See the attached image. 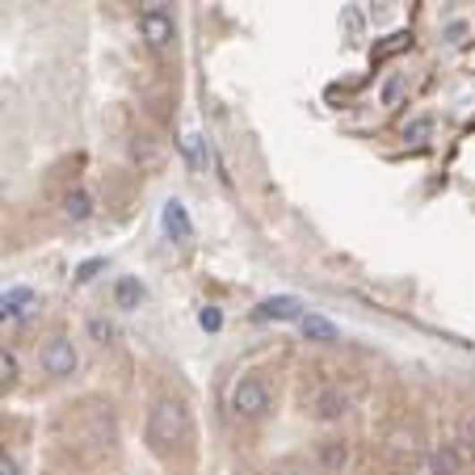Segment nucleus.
<instances>
[{
	"label": "nucleus",
	"mask_w": 475,
	"mask_h": 475,
	"mask_svg": "<svg viewBox=\"0 0 475 475\" xmlns=\"http://www.w3.org/2000/svg\"><path fill=\"white\" fill-rule=\"evenodd\" d=\"M185 437H190V412H185V404L173 400V395L156 400L152 417H148V442L156 450H173V446H182Z\"/></svg>",
	"instance_id": "nucleus-1"
},
{
	"label": "nucleus",
	"mask_w": 475,
	"mask_h": 475,
	"mask_svg": "<svg viewBox=\"0 0 475 475\" xmlns=\"http://www.w3.org/2000/svg\"><path fill=\"white\" fill-rule=\"evenodd\" d=\"M227 408L236 412L240 420H257L269 412V387L257 375H244L232 383V395H227Z\"/></svg>",
	"instance_id": "nucleus-2"
},
{
	"label": "nucleus",
	"mask_w": 475,
	"mask_h": 475,
	"mask_svg": "<svg viewBox=\"0 0 475 475\" xmlns=\"http://www.w3.org/2000/svg\"><path fill=\"white\" fill-rule=\"evenodd\" d=\"M38 362H42V370L47 375H55V378H68V375H76V345H72L68 336H51L47 345H42V353H38Z\"/></svg>",
	"instance_id": "nucleus-3"
},
{
	"label": "nucleus",
	"mask_w": 475,
	"mask_h": 475,
	"mask_svg": "<svg viewBox=\"0 0 475 475\" xmlns=\"http://www.w3.org/2000/svg\"><path fill=\"white\" fill-rule=\"evenodd\" d=\"M140 30H143V42H148L160 59L177 47V26H173L168 13H140Z\"/></svg>",
	"instance_id": "nucleus-4"
},
{
	"label": "nucleus",
	"mask_w": 475,
	"mask_h": 475,
	"mask_svg": "<svg viewBox=\"0 0 475 475\" xmlns=\"http://www.w3.org/2000/svg\"><path fill=\"white\" fill-rule=\"evenodd\" d=\"M257 320H303V303L294 294H274L257 308Z\"/></svg>",
	"instance_id": "nucleus-5"
},
{
	"label": "nucleus",
	"mask_w": 475,
	"mask_h": 475,
	"mask_svg": "<svg viewBox=\"0 0 475 475\" xmlns=\"http://www.w3.org/2000/svg\"><path fill=\"white\" fill-rule=\"evenodd\" d=\"M160 224H165V232L173 240H190V232H194V224H190V215H185V207L177 202V198H168V202H165V215H160Z\"/></svg>",
	"instance_id": "nucleus-6"
},
{
	"label": "nucleus",
	"mask_w": 475,
	"mask_h": 475,
	"mask_svg": "<svg viewBox=\"0 0 475 475\" xmlns=\"http://www.w3.org/2000/svg\"><path fill=\"white\" fill-rule=\"evenodd\" d=\"M459 471H462V454H459V446L442 442V446L429 450V475H459Z\"/></svg>",
	"instance_id": "nucleus-7"
},
{
	"label": "nucleus",
	"mask_w": 475,
	"mask_h": 475,
	"mask_svg": "<svg viewBox=\"0 0 475 475\" xmlns=\"http://www.w3.org/2000/svg\"><path fill=\"white\" fill-rule=\"evenodd\" d=\"M299 328H303V336H308V341H316V345H333V341H341L336 324L324 320V316H303V320H299Z\"/></svg>",
	"instance_id": "nucleus-8"
},
{
	"label": "nucleus",
	"mask_w": 475,
	"mask_h": 475,
	"mask_svg": "<svg viewBox=\"0 0 475 475\" xmlns=\"http://www.w3.org/2000/svg\"><path fill=\"white\" fill-rule=\"evenodd\" d=\"M345 462H350V446H345V442H336V437L320 442V471L324 475H341Z\"/></svg>",
	"instance_id": "nucleus-9"
},
{
	"label": "nucleus",
	"mask_w": 475,
	"mask_h": 475,
	"mask_svg": "<svg viewBox=\"0 0 475 475\" xmlns=\"http://www.w3.org/2000/svg\"><path fill=\"white\" fill-rule=\"evenodd\" d=\"M143 294H148V291H143V282H140V278H131V274L114 282V303H118L123 311H135V308H140Z\"/></svg>",
	"instance_id": "nucleus-10"
},
{
	"label": "nucleus",
	"mask_w": 475,
	"mask_h": 475,
	"mask_svg": "<svg viewBox=\"0 0 475 475\" xmlns=\"http://www.w3.org/2000/svg\"><path fill=\"white\" fill-rule=\"evenodd\" d=\"M89 215H93L89 190H68V198H64V219H68V224H84Z\"/></svg>",
	"instance_id": "nucleus-11"
},
{
	"label": "nucleus",
	"mask_w": 475,
	"mask_h": 475,
	"mask_svg": "<svg viewBox=\"0 0 475 475\" xmlns=\"http://www.w3.org/2000/svg\"><path fill=\"white\" fill-rule=\"evenodd\" d=\"M345 408H350V400H345L341 392H333V387L316 395V417L320 420H341L345 417Z\"/></svg>",
	"instance_id": "nucleus-12"
},
{
	"label": "nucleus",
	"mask_w": 475,
	"mask_h": 475,
	"mask_svg": "<svg viewBox=\"0 0 475 475\" xmlns=\"http://www.w3.org/2000/svg\"><path fill=\"white\" fill-rule=\"evenodd\" d=\"M26 303H34V291H26V286L0 294V320H17V316L26 311Z\"/></svg>",
	"instance_id": "nucleus-13"
},
{
	"label": "nucleus",
	"mask_w": 475,
	"mask_h": 475,
	"mask_svg": "<svg viewBox=\"0 0 475 475\" xmlns=\"http://www.w3.org/2000/svg\"><path fill=\"white\" fill-rule=\"evenodd\" d=\"M408 47H412V34H408V30H400V34H392L387 42H378V47H375V64L400 55V51H408Z\"/></svg>",
	"instance_id": "nucleus-14"
},
{
	"label": "nucleus",
	"mask_w": 475,
	"mask_h": 475,
	"mask_svg": "<svg viewBox=\"0 0 475 475\" xmlns=\"http://www.w3.org/2000/svg\"><path fill=\"white\" fill-rule=\"evenodd\" d=\"M404 89H408V76H404V72H395V76H387V84H383L378 101L392 110V106H400V101H404Z\"/></svg>",
	"instance_id": "nucleus-15"
},
{
	"label": "nucleus",
	"mask_w": 475,
	"mask_h": 475,
	"mask_svg": "<svg viewBox=\"0 0 475 475\" xmlns=\"http://www.w3.org/2000/svg\"><path fill=\"white\" fill-rule=\"evenodd\" d=\"M17 375H21V370H17V358L0 345V392H9V387L17 383Z\"/></svg>",
	"instance_id": "nucleus-16"
},
{
	"label": "nucleus",
	"mask_w": 475,
	"mask_h": 475,
	"mask_svg": "<svg viewBox=\"0 0 475 475\" xmlns=\"http://www.w3.org/2000/svg\"><path fill=\"white\" fill-rule=\"evenodd\" d=\"M89 333H93V341H98V345H114V336H118V328H114L110 320H101V316H93V320H89Z\"/></svg>",
	"instance_id": "nucleus-17"
},
{
	"label": "nucleus",
	"mask_w": 475,
	"mask_h": 475,
	"mask_svg": "<svg viewBox=\"0 0 475 475\" xmlns=\"http://www.w3.org/2000/svg\"><path fill=\"white\" fill-rule=\"evenodd\" d=\"M429 135H434V123H429V118H412V123L404 126V140L408 143H425Z\"/></svg>",
	"instance_id": "nucleus-18"
},
{
	"label": "nucleus",
	"mask_w": 475,
	"mask_h": 475,
	"mask_svg": "<svg viewBox=\"0 0 475 475\" xmlns=\"http://www.w3.org/2000/svg\"><path fill=\"white\" fill-rule=\"evenodd\" d=\"M101 269H106V257H89V261H84V266L76 269V282L84 286V282H93V278H98Z\"/></svg>",
	"instance_id": "nucleus-19"
},
{
	"label": "nucleus",
	"mask_w": 475,
	"mask_h": 475,
	"mask_svg": "<svg viewBox=\"0 0 475 475\" xmlns=\"http://www.w3.org/2000/svg\"><path fill=\"white\" fill-rule=\"evenodd\" d=\"M198 324H202L207 333H219V328H224V316H219L215 308H202V311H198Z\"/></svg>",
	"instance_id": "nucleus-20"
},
{
	"label": "nucleus",
	"mask_w": 475,
	"mask_h": 475,
	"mask_svg": "<svg viewBox=\"0 0 475 475\" xmlns=\"http://www.w3.org/2000/svg\"><path fill=\"white\" fill-rule=\"evenodd\" d=\"M442 38H446L450 47H462V42H467V21H450Z\"/></svg>",
	"instance_id": "nucleus-21"
},
{
	"label": "nucleus",
	"mask_w": 475,
	"mask_h": 475,
	"mask_svg": "<svg viewBox=\"0 0 475 475\" xmlns=\"http://www.w3.org/2000/svg\"><path fill=\"white\" fill-rule=\"evenodd\" d=\"M462 459H475V420H467L462 425V450H459Z\"/></svg>",
	"instance_id": "nucleus-22"
},
{
	"label": "nucleus",
	"mask_w": 475,
	"mask_h": 475,
	"mask_svg": "<svg viewBox=\"0 0 475 475\" xmlns=\"http://www.w3.org/2000/svg\"><path fill=\"white\" fill-rule=\"evenodd\" d=\"M168 9H173V0H140V13H168Z\"/></svg>",
	"instance_id": "nucleus-23"
},
{
	"label": "nucleus",
	"mask_w": 475,
	"mask_h": 475,
	"mask_svg": "<svg viewBox=\"0 0 475 475\" xmlns=\"http://www.w3.org/2000/svg\"><path fill=\"white\" fill-rule=\"evenodd\" d=\"M0 475H21V471H17V462L9 459V454H0Z\"/></svg>",
	"instance_id": "nucleus-24"
}]
</instances>
